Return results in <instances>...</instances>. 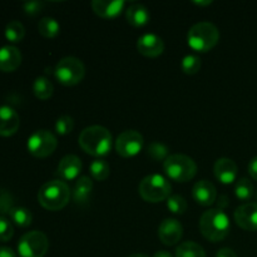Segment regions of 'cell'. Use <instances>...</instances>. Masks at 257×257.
<instances>
[{
	"label": "cell",
	"mask_w": 257,
	"mask_h": 257,
	"mask_svg": "<svg viewBox=\"0 0 257 257\" xmlns=\"http://www.w3.org/2000/svg\"><path fill=\"white\" fill-rule=\"evenodd\" d=\"M80 148L93 157H103L112 150V135L102 125H90L80 132L78 138Z\"/></svg>",
	"instance_id": "cell-1"
},
{
	"label": "cell",
	"mask_w": 257,
	"mask_h": 257,
	"mask_svg": "<svg viewBox=\"0 0 257 257\" xmlns=\"http://www.w3.org/2000/svg\"><path fill=\"white\" fill-rule=\"evenodd\" d=\"M231 223L227 215L220 208H212L202 213L200 218V231L203 237L212 242L225 240L230 233Z\"/></svg>",
	"instance_id": "cell-2"
},
{
	"label": "cell",
	"mask_w": 257,
	"mask_h": 257,
	"mask_svg": "<svg viewBox=\"0 0 257 257\" xmlns=\"http://www.w3.org/2000/svg\"><path fill=\"white\" fill-rule=\"evenodd\" d=\"M70 195L72 192L67 182L62 180H52L40 187L38 201L45 210L59 211L68 205Z\"/></svg>",
	"instance_id": "cell-3"
},
{
	"label": "cell",
	"mask_w": 257,
	"mask_h": 257,
	"mask_svg": "<svg viewBox=\"0 0 257 257\" xmlns=\"http://www.w3.org/2000/svg\"><path fill=\"white\" fill-rule=\"evenodd\" d=\"M218 40H220V32L217 27L210 22H200L188 30L187 43L190 48L196 52H210L217 45Z\"/></svg>",
	"instance_id": "cell-4"
},
{
	"label": "cell",
	"mask_w": 257,
	"mask_h": 257,
	"mask_svg": "<svg viewBox=\"0 0 257 257\" xmlns=\"http://www.w3.org/2000/svg\"><path fill=\"white\" fill-rule=\"evenodd\" d=\"M163 170L168 178L175 182L185 183L193 180L197 173V165L191 157L186 155H170L163 162Z\"/></svg>",
	"instance_id": "cell-5"
},
{
	"label": "cell",
	"mask_w": 257,
	"mask_h": 257,
	"mask_svg": "<svg viewBox=\"0 0 257 257\" xmlns=\"http://www.w3.org/2000/svg\"><path fill=\"white\" fill-rule=\"evenodd\" d=\"M170 182L161 175H150L141 181L138 186L140 196L146 202L157 203L167 201L171 196Z\"/></svg>",
	"instance_id": "cell-6"
},
{
	"label": "cell",
	"mask_w": 257,
	"mask_h": 257,
	"mask_svg": "<svg viewBox=\"0 0 257 257\" xmlns=\"http://www.w3.org/2000/svg\"><path fill=\"white\" fill-rule=\"evenodd\" d=\"M54 75L59 83L67 87L77 85L84 79L85 67L80 59L75 57H65L57 63Z\"/></svg>",
	"instance_id": "cell-7"
},
{
	"label": "cell",
	"mask_w": 257,
	"mask_h": 257,
	"mask_svg": "<svg viewBox=\"0 0 257 257\" xmlns=\"http://www.w3.org/2000/svg\"><path fill=\"white\" fill-rule=\"evenodd\" d=\"M28 151L35 158H47L54 153L58 140L50 131L39 130L28 138Z\"/></svg>",
	"instance_id": "cell-8"
},
{
	"label": "cell",
	"mask_w": 257,
	"mask_h": 257,
	"mask_svg": "<svg viewBox=\"0 0 257 257\" xmlns=\"http://www.w3.org/2000/svg\"><path fill=\"white\" fill-rule=\"evenodd\" d=\"M49 248L48 237L40 231H30L22 236L18 243L20 257H44Z\"/></svg>",
	"instance_id": "cell-9"
},
{
	"label": "cell",
	"mask_w": 257,
	"mask_h": 257,
	"mask_svg": "<svg viewBox=\"0 0 257 257\" xmlns=\"http://www.w3.org/2000/svg\"><path fill=\"white\" fill-rule=\"evenodd\" d=\"M143 148V136L135 130L124 131L115 141V151L123 158L137 156Z\"/></svg>",
	"instance_id": "cell-10"
},
{
	"label": "cell",
	"mask_w": 257,
	"mask_h": 257,
	"mask_svg": "<svg viewBox=\"0 0 257 257\" xmlns=\"http://www.w3.org/2000/svg\"><path fill=\"white\" fill-rule=\"evenodd\" d=\"M183 236V227L176 218H166L158 227V237L166 246H175Z\"/></svg>",
	"instance_id": "cell-11"
},
{
	"label": "cell",
	"mask_w": 257,
	"mask_h": 257,
	"mask_svg": "<svg viewBox=\"0 0 257 257\" xmlns=\"http://www.w3.org/2000/svg\"><path fill=\"white\" fill-rule=\"evenodd\" d=\"M233 217L242 230L257 231V203L248 202L241 205L236 208Z\"/></svg>",
	"instance_id": "cell-12"
},
{
	"label": "cell",
	"mask_w": 257,
	"mask_h": 257,
	"mask_svg": "<svg viewBox=\"0 0 257 257\" xmlns=\"http://www.w3.org/2000/svg\"><path fill=\"white\" fill-rule=\"evenodd\" d=\"M137 50L145 57L157 58L165 50V43L156 34H143L137 40Z\"/></svg>",
	"instance_id": "cell-13"
},
{
	"label": "cell",
	"mask_w": 257,
	"mask_h": 257,
	"mask_svg": "<svg viewBox=\"0 0 257 257\" xmlns=\"http://www.w3.org/2000/svg\"><path fill=\"white\" fill-rule=\"evenodd\" d=\"M82 172V161L75 155H67L58 165L57 175L62 181H73L79 178Z\"/></svg>",
	"instance_id": "cell-14"
},
{
	"label": "cell",
	"mask_w": 257,
	"mask_h": 257,
	"mask_svg": "<svg viewBox=\"0 0 257 257\" xmlns=\"http://www.w3.org/2000/svg\"><path fill=\"white\" fill-rule=\"evenodd\" d=\"M192 196L193 200L201 206H211L215 203L216 198H217V190H216L215 185L207 180H201L195 183L192 188Z\"/></svg>",
	"instance_id": "cell-15"
},
{
	"label": "cell",
	"mask_w": 257,
	"mask_h": 257,
	"mask_svg": "<svg viewBox=\"0 0 257 257\" xmlns=\"http://www.w3.org/2000/svg\"><path fill=\"white\" fill-rule=\"evenodd\" d=\"M19 114L9 105H2L0 107V136L10 137L15 135L19 130Z\"/></svg>",
	"instance_id": "cell-16"
},
{
	"label": "cell",
	"mask_w": 257,
	"mask_h": 257,
	"mask_svg": "<svg viewBox=\"0 0 257 257\" xmlns=\"http://www.w3.org/2000/svg\"><path fill=\"white\" fill-rule=\"evenodd\" d=\"M125 7L123 0H115V2H105V0H93L92 9L95 14L102 19H114L119 17Z\"/></svg>",
	"instance_id": "cell-17"
},
{
	"label": "cell",
	"mask_w": 257,
	"mask_h": 257,
	"mask_svg": "<svg viewBox=\"0 0 257 257\" xmlns=\"http://www.w3.org/2000/svg\"><path fill=\"white\" fill-rule=\"evenodd\" d=\"M213 173L221 183L230 185L237 177V165L231 158H218L213 166Z\"/></svg>",
	"instance_id": "cell-18"
},
{
	"label": "cell",
	"mask_w": 257,
	"mask_h": 257,
	"mask_svg": "<svg viewBox=\"0 0 257 257\" xmlns=\"http://www.w3.org/2000/svg\"><path fill=\"white\" fill-rule=\"evenodd\" d=\"M22 64V53L17 47L4 45L0 48V70L4 73H12Z\"/></svg>",
	"instance_id": "cell-19"
},
{
	"label": "cell",
	"mask_w": 257,
	"mask_h": 257,
	"mask_svg": "<svg viewBox=\"0 0 257 257\" xmlns=\"http://www.w3.org/2000/svg\"><path fill=\"white\" fill-rule=\"evenodd\" d=\"M150 18L151 14L147 8L138 3L130 5V8L125 10V19L135 28L145 27L150 22Z\"/></svg>",
	"instance_id": "cell-20"
},
{
	"label": "cell",
	"mask_w": 257,
	"mask_h": 257,
	"mask_svg": "<svg viewBox=\"0 0 257 257\" xmlns=\"http://www.w3.org/2000/svg\"><path fill=\"white\" fill-rule=\"evenodd\" d=\"M93 191V182L87 176H80L73 187V200L75 203H87Z\"/></svg>",
	"instance_id": "cell-21"
},
{
	"label": "cell",
	"mask_w": 257,
	"mask_h": 257,
	"mask_svg": "<svg viewBox=\"0 0 257 257\" xmlns=\"http://www.w3.org/2000/svg\"><path fill=\"white\" fill-rule=\"evenodd\" d=\"M33 92H34L35 97L38 99L47 100L53 95L54 87H53V83L48 78L38 77L34 80V84H33Z\"/></svg>",
	"instance_id": "cell-22"
},
{
	"label": "cell",
	"mask_w": 257,
	"mask_h": 257,
	"mask_svg": "<svg viewBox=\"0 0 257 257\" xmlns=\"http://www.w3.org/2000/svg\"><path fill=\"white\" fill-rule=\"evenodd\" d=\"M176 257H207L201 245L193 241H186L180 243L176 248Z\"/></svg>",
	"instance_id": "cell-23"
},
{
	"label": "cell",
	"mask_w": 257,
	"mask_h": 257,
	"mask_svg": "<svg viewBox=\"0 0 257 257\" xmlns=\"http://www.w3.org/2000/svg\"><path fill=\"white\" fill-rule=\"evenodd\" d=\"M38 30H39V34L42 37L52 39V38H55L59 34L60 25L54 18L45 17L40 19L39 23H38Z\"/></svg>",
	"instance_id": "cell-24"
},
{
	"label": "cell",
	"mask_w": 257,
	"mask_h": 257,
	"mask_svg": "<svg viewBox=\"0 0 257 257\" xmlns=\"http://www.w3.org/2000/svg\"><path fill=\"white\" fill-rule=\"evenodd\" d=\"M9 217L19 227H28L32 225L33 215L25 207H13L9 212Z\"/></svg>",
	"instance_id": "cell-25"
},
{
	"label": "cell",
	"mask_w": 257,
	"mask_h": 257,
	"mask_svg": "<svg viewBox=\"0 0 257 257\" xmlns=\"http://www.w3.org/2000/svg\"><path fill=\"white\" fill-rule=\"evenodd\" d=\"M25 37V28L18 20H13V22L8 23L5 27V38L9 40L10 43H20Z\"/></svg>",
	"instance_id": "cell-26"
},
{
	"label": "cell",
	"mask_w": 257,
	"mask_h": 257,
	"mask_svg": "<svg viewBox=\"0 0 257 257\" xmlns=\"http://www.w3.org/2000/svg\"><path fill=\"white\" fill-rule=\"evenodd\" d=\"M90 175L94 180L97 181H104L109 177L110 173V167L108 165V162L105 160H102V158H98V160H94L92 163H90Z\"/></svg>",
	"instance_id": "cell-27"
},
{
	"label": "cell",
	"mask_w": 257,
	"mask_h": 257,
	"mask_svg": "<svg viewBox=\"0 0 257 257\" xmlns=\"http://www.w3.org/2000/svg\"><path fill=\"white\" fill-rule=\"evenodd\" d=\"M235 195L238 200L247 201L252 197L253 195V185L248 178L242 177L236 182L235 186Z\"/></svg>",
	"instance_id": "cell-28"
},
{
	"label": "cell",
	"mask_w": 257,
	"mask_h": 257,
	"mask_svg": "<svg viewBox=\"0 0 257 257\" xmlns=\"http://www.w3.org/2000/svg\"><path fill=\"white\" fill-rule=\"evenodd\" d=\"M167 207L175 215H183L187 211V201L180 195H171L167 200Z\"/></svg>",
	"instance_id": "cell-29"
},
{
	"label": "cell",
	"mask_w": 257,
	"mask_h": 257,
	"mask_svg": "<svg viewBox=\"0 0 257 257\" xmlns=\"http://www.w3.org/2000/svg\"><path fill=\"white\" fill-rule=\"evenodd\" d=\"M201 59L197 57V55H186L185 58L182 59V70L185 74L188 75H193V74H197L201 69Z\"/></svg>",
	"instance_id": "cell-30"
},
{
	"label": "cell",
	"mask_w": 257,
	"mask_h": 257,
	"mask_svg": "<svg viewBox=\"0 0 257 257\" xmlns=\"http://www.w3.org/2000/svg\"><path fill=\"white\" fill-rule=\"evenodd\" d=\"M147 153L152 160L155 161H166L168 155V148L160 142H152L147 148Z\"/></svg>",
	"instance_id": "cell-31"
},
{
	"label": "cell",
	"mask_w": 257,
	"mask_h": 257,
	"mask_svg": "<svg viewBox=\"0 0 257 257\" xmlns=\"http://www.w3.org/2000/svg\"><path fill=\"white\" fill-rule=\"evenodd\" d=\"M74 130V119L70 115H62L55 122V131L58 135L67 136Z\"/></svg>",
	"instance_id": "cell-32"
},
{
	"label": "cell",
	"mask_w": 257,
	"mask_h": 257,
	"mask_svg": "<svg viewBox=\"0 0 257 257\" xmlns=\"http://www.w3.org/2000/svg\"><path fill=\"white\" fill-rule=\"evenodd\" d=\"M14 236V227L8 218L0 216V242H8Z\"/></svg>",
	"instance_id": "cell-33"
},
{
	"label": "cell",
	"mask_w": 257,
	"mask_h": 257,
	"mask_svg": "<svg viewBox=\"0 0 257 257\" xmlns=\"http://www.w3.org/2000/svg\"><path fill=\"white\" fill-rule=\"evenodd\" d=\"M13 208V198L9 192L0 188V215L9 213Z\"/></svg>",
	"instance_id": "cell-34"
},
{
	"label": "cell",
	"mask_w": 257,
	"mask_h": 257,
	"mask_svg": "<svg viewBox=\"0 0 257 257\" xmlns=\"http://www.w3.org/2000/svg\"><path fill=\"white\" fill-rule=\"evenodd\" d=\"M43 8H44V3L43 2H27L23 5L24 13L30 15V17H34V15L39 14L43 10Z\"/></svg>",
	"instance_id": "cell-35"
},
{
	"label": "cell",
	"mask_w": 257,
	"mask_h": 257,
	"mask_svg": "<svg viewBox=\"0 0 257 257\" xmlns=\"http://www.w3.org/2000/svg\"><path fill=\"white\" fill-rule=\"evenodd\" d=\"M248 173H250V176L253 180L257 181V156L253 157L250 161V163H248Z\"/></svg>",
	"instance_id": "cell-36"
},
{
	"label": "cell",
	"mask_w": 257,
	"mask_h": 257,
	"mask_svg": "<svg viewBox=\"0 0 257 257\" xmlns=\"http://www.w3.org/2000/svg\"><path fill=\"white\" fill-rule=\"evenodd\" d=\"M216 257H237V255H236V252L232 250V248L223 247L218 251Z\"/></svg>",
	"instance_id": "cell-37"
},
{
	"label": "cell",
	"mask_w": 257,
	"mask_h": 257,
	"mask_svg": "<svg viewBox=\"0 0 257 257\" xmlns=\"http://www.w3.org/2000/svg\"><path fill=\"white\" fill-rule=\"evenodd\" d=\"M0 257H17L10 247H0Z\"/></svg>",
	"instance_id": "cell-38"
},
{
	"label": "cell",
	"mask_w": 257,
	"mask_h": 257,
	"mask_svg": "<svg viewBox=\"0 0 257 257\" xmlns=\"http://www.w3.org/2000/svg\"><path fill=\"white\" fill-rule=\"evenodd\" d=\"M153 257H173L170 252L167 251H157V252L153 255Z\"/></svg>",
	"instance_id": "cell-39"
},
{
	"label": "cell",
	"mask_w": 257,
	"mask_h": 257,
	"mask_svg": "<svg viewBox=\"0 0 257 257\" xmlns=\"http://www.w3.org/2000/svg\"><path fill=\"white\" fill-rule=\"evenodd\" d=\"M193 4L198 5V7H205V5H211L212 4V2H210V0H208V2H195Z\"/></svg>",
	"instance_id": "cell-40"
},
{
	"label": "cell",
	"mask_w": 257,
	"mask_h": 257,
	"mask_svg": "<svg viewBox=\"0 0 257 257\" xmlns=\"http://www.w3.org/2000/svg\"><path fill=\"white\" fill-rule=\"evenodd\" d=\"M128 257H148L147 255H143V253H133V255L128 256Z\"/></svg>",
	"instance_id": "cell-41"
}]
</instances>
